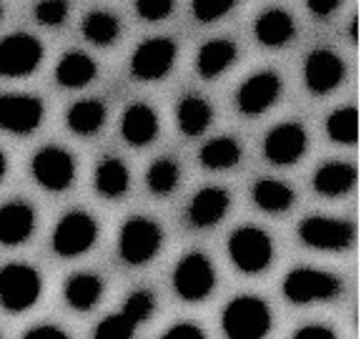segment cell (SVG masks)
Returning a JSON list of instances; mask_svg holds the SVG:
<instances>
[{
  "label": "cell",
  "instance_id": "obj_13",
  "mask_svg": "<svg viewBox=\"0 0 361 339\" xmlns=\"http://www.w3.org/2000/svg\"><path fill=\"white\" fill-rule=\"evenodd\" d=\"M43 101L28 93H0V129L8 133H33L43 124Z\"/></svg>",
  "mask_w": 361,
  "mask_h": 339
},
{
  "label": "cell",
  "instance_id": "obj_33",
  "mask_svg": "<svg viewBox=\"0 0 361 339\" xmlns=\"http://www.w3.org/2000/svg\"><path fill=\"white\" fill-rule=\"evenodd\" d=\"M35 20L45 28H56V25H63L71 13V6H68V0H40L38 6H35Z\"/></svg>",
  "mask_w": 361,
  "mask_h": 339
},
{
  "label": "cell",
  "instance_id": "obj_20",
  "mask_svg": "<svg viewBox=\"0 0 361 339\" xmlns=\"http://www.w3.org/2000/svg\"><path fill=\"white\" fill-rule=\"evenodd\" d=\"M254 33L256 40L266 48H281L296 35V23L283 8H269L256 18Z\"/></svg>",
  "mask_w": 361,
  "mask_h": 339
},
{
  "label": "cell",
  "instance_id": "obj_15",
  "mask_svg": "<svg viewBox=\"0 0 361 339\" xmlns=\"http://www.w3.org/2000/svg\"><path fill=\"white\" fill-rule=\"evenodd\" d=\"M309 146V136L301 124H279L266 133L264 138V156L269 158L274 166H291L296 164L306 153Z\"/></svg>",
  "mask_w": 361,
  "mask_h": 339
},
{
  "label": "cell",
  "instance_id": "obj_27",
  "mask_svg": "<svg viewBox=\"0 0 361 339\" xmlns=\"http://www.w3.org/2000/svg\"><path fill=\"white\" fill-rule=\"evenodd\" d=\"M243 148L233 136H216L198 151V161L211 171H226L241 161Z\"/></svg>",
  "mask_w": 361,
  "mask_h": 339
},
{
  "label": "cell",
  "instance_id": "obj_31",
  "mask_svg": "<svg viewBox=\"0 0 361 339\" xmlns=\"http://www.w3.org/2000/svg\"><path fill=\"white\" fill-rule=\"evenodd\" d=\"M326 133L334 143L354 146L359 141V111L354 106L336 108L326 119Z\"/></svg>",
  "mask_w": 361,
  "mask_h": 339
},
{
  "label": "cell",
  "instance_id": "obj_26",
  "mask_svg": "<svg viewBox=\"0 0 361 339\" xmlns=\"http://www.w3.org/2000/svg\"><path fill=\"white\" fill-rule=\"evenodd\" d=\"M254 203L266 214H281V211H288L296 201V194L288 184L279 179H259L254 184Z\"/></svg>",
  "mask_w": 361,
  "mask_h": 339
},
{
  "label": "cell",
  "instance_id": "obj_25",
  "mask_svg": "<svg viewBox=\"0 0 361 339\" xmlns=\"http://www.w3.org/2000/svg\"><path fill=\"white\" fill-rule=\"evenodd\" d=\"M96 61L80 51L66 53L56 66V81L63 88H83L96 78Z\"/></svg>",
  "mask_w": 361,
  "mask_h": 339
},
{
  "label": "cell",
  "instance_id": "obj_4",
  "mask_svg": "<svg viewBox=\"0 0 361 339\" xmlns=\"http://www.w3.org/2000/svg\"><path fill=\"white\" fill-rule=\"evenodd\" d=\"M228 256L243 274H261L274 261V242L259 226H241L228 237Z\"/></svg>",
  "mask_w": 361,
  "mask_h": 339
},
{
  "label": "cell",
  "instance_id": "obj_36",
  "mask_svg": "<svg viewBox=\"0 0 361 339\" xmlns=\"http://www.w3.org/2000/svg\"><path fill=\"white\" fill-rule=\"evenodd\" d=\"M161 339H206V332L191 322H178L171 329H166Z\"/></svg>",
  "mask_w": 361,
  "mask_h": 339
},
{
  "label": "cell",
  "instance_id": "obj_22",
  "mask_svg": "<svg viewBox=\"0 0 361 339\" xmlns=\"http://www.w3.org/2000/svg\"><path fill=\"white\" fill-rule=\"evenodd\" d=\"M236 56H238V48L233 40H228V38L209 40L196 56V71L209 81L219 78L221 73H226V71L233 66Z\"/></svg>",
  "mask_w": 361,
  "mask_h": 339
},
{
  "label": "cell",
  "instance_id": "obj_34",
  "mask_svg": "<svg viewBox=\"0 0 361 339\" xmlns=\"http://www.w3.org/2000/svg\"><path fill=\"white\" fill-rule=\"evenodd\" d=\"M238 0H191L193 16L201 23H214L219 18L228 16L236 8Z\"/></svg>",
  "mask_w": 361,
  "mask_h": 339
},
{
  "label": "cell",
  "instance_id": "obj_29",
  "mask_svg": "<svg viewBox=\"0 0 361 339\" xmlns=\"http://www.w3.org/2000/svg\"><path fill=\"white\" fill-rule=\"evenodd\" d=\"M93 184H96V191L101 194V196L118 198V196H123V194L128 191L130 171H128V166L121 161V158L108 156V158H103L101 164H98Z\"/></svg>",
  "mask_w": 361,
  "mask_h": 339
},
{
  "label": "cell",
  "instance_id": "obj_9",
  "mask_svg": "<svg viewBox=\"0 0 361 339\" xmlns=\"http://www.w3.org/2000/svg\"><path fill=\"white\" fill-rule=\"evenodd\" d=\"M98 239V224L88 211H71L58 221L53 232V251L58 256H80L85 254Z\"/></svg>",
  "mask_w": 361,
  "mask_h": 339
},
{
  "label": "cell",
  "instance_id": "obj_38",
  "mask_svg": "<svg viewBox=\"0 0 361 339\" xmlns=\"http://www.w3.org/2000/svg\"><path fill=\"white\" fill-rule=\"evenodd\" d=\"M23 339H71L61 327H53V324H38V327L28 329L23 334Z\"/></svg>",
  "mask_w": 361,
  "mask_h": 339
},
{
  "label": "cell",
  "instance_id": "obj_2",
  "mask_svg": "<svg viewBox=\"0 0 361 339\" xmlns=\"http://www.w3.org/2000/svg\"><path fill=\"white\" fill-rule=\"evenodd\" d=\"M344 292V284L336 274L311 266L291 269L283 279V297L291 304H314V302H331Z\"/></svg>",
  "mask_w": 361,
  "mask_h": 339
},
{
  "label": "cell",
  "instance_id": "obj_39",
  "mask_svg": "<svg viewBox=\"0 0 361 339\" xmlns=\"http://www.w3.org/2000/svg\"><path fill=\"white\" fill-rule=\"evenodd\" d=\"M306 6L314 16L329 18L331 13H336V8L341 6V0H306Z\"/></svg>",
  "mask_w": 361,
  "mask_h": 339
},
{
  "label": "cell",
  "instance_id": "obj_12",
  "mask_svg": "<svg viewBox=\"0 0 361 339\" xmlns=\"http://www.w3.org/2000/svg\"><path fill=\"white\" fill-rule=\"evenodd\" d=\"M33 179L48 191H66L75 179V161L71 151L61 146H45L30 161Z\"/></svg>",
  "mask_w": 361,
  "mask_h": 339
},
{
  "label": "cell",
  "instance_id": "obj_14",
  "mask_svg": "<svg viewBox=\"0 0 361 339\" xmlns=\"http://www.w3.org/2000/svg\"><path fill=\"white\" fill-rule=\"evenodd\" d=\"M283 90L281 76L274 71H259V73L248 76L236 90V106L243 116H261L279 101Z\"/></svg>",
  "mask_w": 361,
  "mask_h": 339
},
{
  "label": "cell",
  "instance_id": "obj_30",
  "mask_svg": "<svg viewBox=\"0 0 361 339\" xmlns=\"http://www.w3.org/2000/svg\"><path fill=\"white\" fill-rule=\"evenodd\" d=\"M83 35H85V40H90L93 45L108 48V45H113L116 40H118L121 23L113 13L93 11V13H88L83 20Z\"/></svg>",
  "mask_w": 361,
  "mask_h": 339
},
{
  "label": "cell",
  "instance_id": "obj_35",
  "mask_svg": "<svg viewBox=\"0 0 361 339\" xmlns=\"http://www.w3.org/2000/svg\"><path fill=\"white\" fill-rule=\"evenodd\" d=\"M135 13L148 23L166 20L173 13V0H135Z\"/></svg>",
  "mask_w": 361,
  "mask_h": 339
},
{
  "label": "cell",
  "instance_id": "obj_1",
  "mask_svg": "<svg viewBox=\"0 0 361 339\" xmlns=\"http://www.w3.org/2000/svg\"><path fill=\"white\" fill-rule=\"evenodd\" d=\"M271 309L261 297L241 294L226 304L221 314V327L226 339H264L271 332Z\"/></svg>",
  "mask_w": 361,
  "mask_h": 339
},
{
  "label": "cell",
  "instance_id": "obj_28",
  "mask_svg": "<svg viewBox=\"0 0 361 339\" xmlns=\"http://www.w3.org/2000/svg\"><path fill=\"white\" fill-rule=\"evenodd\" d=\"M108 119V111L103 106V101H96V98H85V101H78L68 108V129L78 136H93L103 129Z\"/></svg>",
  "mask_w": 361,
  "mask_h": 339
},
{
  "label": "cell",
  "instance_id": "obj_18",
  "mask_svg": "<svg viewBox=\"0 0 361 339\" xmlns=\"http://www.w3.org/2000/svg\"><path fill=\"white\" fill-rule=\"evenodd\" d=\"M35 232V211L25 201H8L0 206V244L18 246Z\"/></svg>",
  "mask_w": 361,
  "mask_h": 339
},
{
  "label": "cell",
  "instance_id": "obj_16",
  "mask_svg": "<svg viewBox=\"0 0 361 339\" xmlns=\"http://www.w3.org/2000/svg\"><path fill=\"white\" fill-rule=\"evenodd\" d=\"M346 68L344 61L336 56L329 48H316V51L309 53L304 66V81L306 88L316 96H326L331 90H336L338 85L344 83Z\"/></svg>",
  "mask_w": 361,
  "mask_h": 339
},
{
  "label": "cell",
  "instance_id": "obj_3",
  "mask_svg": "<svg viewBox=\"0 0 361 339\" xmlns=\"http://www.w3.org/2000/svg\"><path fill=\"white\" fill-rule=\"evenodd\" d=\"M164 246V229L148 216H130L126 219L118 234V254L126 264L143 266L153 259Z\"/></svg>",
  "mask_w": 361,
  "mask_h": 339
},
{
  "label": "cell",
  "instance_id": "obj_41",
  "mask_svg": "<svg viewBox=\"0 0 361 339\" xmlns=\"http://www.w3.org/2000/svg\"><path fill=\"white\" fill-rule=\"evenodd\" d=\"M0 16H3V6H0Z\"/></svg>",
  "mask_w": 361,
  "mask_h": 339
},
{
  "label": "cell",
  "instance_id": "obj_6",
  "mask_svg": "<svg viewBox=\"0 0 361 339\" xmlns=\"http://www.w3.org/2000/svg\"><path fill=\"white\" fill-rule=\"evenodd\" d=\"M156 309V297L148 289H135L128 294L123 309L116 314H108L96 327L93 339H133L135 329L141 327L146 319H151Z\"/></svg>",
  "mask_w": 361,
  "mask_h": 339
},
{
  "label": "cell",
  "instance_id": "obj_7",
  "mask_svg": "<svg viewBox=\"0 0 361 339\" xmlns=\"http://www.w3.org/2000/svg\"><path fill=\"white\" fill-rule=\"evenodd\" d=\"M216 287L214 264L201 251H191L176 264L173 289L183 302H203Z\"/></svg>",
  "mask_w": 361,
  "mask_h": 339
},
{
  "label": "cell",
  "instance_id": "obj_21",
  "mask_svg": "<svg viewBox=\"0 0 361 339\" xmlns=\"http://www.w3.org/2000/svg\"><path fill=\"white\" fill-rule=\"evenodd\" d=\"M356 184V169L346 161H329L319 166L314 174V189L326 198L344 196L354 189Z\"/></svg>",
  "mask_w": 361,
  "mask_h": 339
},
{
  "label": "cell",
  "instance_id": "obj_23",
  "mask_svg": "<svg viewBox=\"0 0 361 339\" xmlns=\"http://www.w3.org/2000/svg\"><path fill=\"white\" fill-rule=\"evenodd\" d=\"M103 279L93 271H78L71 274L66 282V302L75 311H90L103 297Z\"/></svg>",
  "mask_w": 361,
  "mask_h": 339
},
{
  "label": "cell",
  "instance_id": "obj_42",
  "mask_svg": "<svg viewBox=\"0 0 361 339\" xmlns=\"http://www.w3.org/2000/svg\"><path fill=\"white\" fill-rule=\"evenodd\" d=\"M0 339H3V337H0Z\"/></svg>",
  "mask_w": 361,
  "mask_h": 339
},
{
  "label": "cell",
  "instance_id": "obj_8",
  "mask_svg": "<svg viewBox=\"0 0 361 339\" xmlns=\"http://www.w3.org/2000/svg\"><path fill=\"white\" fill-rule=\"evenodd\" d=\"M299 237L306 246L319 251H344L354 244L356 226L336 216H309L301 221Z\"/></svg>",
  "mask_w": 361,
  "mask_h": 339
},
{
  "label": "cell",
  "instance_id": "obj_17",
  "mask_svg": "<svg viewBox=\"0 0 361 339\" xmlns=\"http://www.w3.org/2000/svg\"><path fill=\"white\" fill-rule=\"evenodd\" d=\"M231 209V194L221 186H206L201 191L193 194L188 201L186 219L193 229H209L216 226Z\"/></svg>",
  "mask_w": 361,
  "mask_h": 339
},
{
  "label": "cell",
  "instance_id": "obj_24",
  "mask_svg": "<svg viewBox=\"0 0 361 339\" xmlns=\"http://www.w3.org/2000/svg\"><path fill=\"white\" fill-rule=\"evenodd\" d=\"M214 121V108L198 93H186L176 108V124L178 131L186 136H201Z\"/></svg>",
  "mask_w": 361,
  "mask_h": 339
},
{
  "label": "cell",
  "instance_id": "obj_19",
  "mask_svg": "<svg viewBox=\"0 0 361 339\" xmlns=\"http://www.w3.org/2000/svg\"><path fill=\"white\" fill-rule=\"evenodd\" d=\"M121 133L133 148L151 146L158 136V116L148 103H130L121 119Z\"/></svg>",
  "mask_w": 361,
  "mask_h": 339
},
{
  "label": "cell",
  "instance_id": "obj_40",
  "mask_svg": "<svg viewBox=\"0 0 361 339\" xmlns=\"http://www.w3.org/2000/svg\"><path fill=\"white\" fill-rule=\"evenodd\" d=\"M8 171V161H6V153L0 151V181H3V176H6Z\"/></svg>",
  "mask_w": 361,
  "mask_h": 339
},
{
  "label": "cell",
  "instance_id": "obj_32",
  "mask_svg": "<svg viewBox=\"0 0 361 339\" xmlns=\"http://www.w3.org/2000/svg\"><path fill=\"white\" fill-rule=\"evenodd\" d=\"M146 184L156 196H169L178 189L180 169L173 158H156L146 174Z\"/></svg>",
  "mask_w": 361,
  "mask_h": 339
},
{
  "label": "cell",
  "instance_id": "obj_37",
  "mask_svg": "<svg viewBox=\"0 0 361 339\" xmlns=\"http://www.w3.org/2000/svg\"><path fill=\"white\" fill-rule=\"evenodd\" d=\"M293 339H336V332L326 324H306L293 334Z\"/></svg>",
  "mask_w": 361,
  "mask_h": 339
},
{
  "label": "cell",
  "instance_id": "obj_11",
  "mask_svg": "<svg viewBox=\"0 0 361 339\" xmlns=\"http://www.w3.org/2000/svg\"><path fill=\"white\" fill-rule=\"evenodd\" d=\"M176 53H178V48L171 38L146 40L130 56V73L135 81H143V83L166 78L176 63Z\"/></svg>",
  "mask_w": 361,
  "mask_h": 339
},
{
  "label": "cell",
  "instance_id": "obj_5",
  "mask_svg": "<svg viewBox=\"0 0 361 339\" xmlns=\"http://www.w3.org/2000/svg\"><path fill=\"white\" fill-rule=\"evenodd\" d=\"M43 292V279L38 269L23 264V261H11L0 269V304L8 311H25L38 302Z\"/></svg>",
  "mask_w": 361,
  "mask_h": 339
},
{
  "label": "cell",
  "instance_id": "obj_10",
  "mask_svg": "<svg viewBox=\"0 0 361 339\" xmlns=\"http://www.w3.org/2000/svg\"><path fill=\"white\" fill-rule=\"evenodd\" d=\"M43 61V45L30 33H13L0 40V76L23 78Z\"/></svg>",
  "mask_w": 361,
  "mask_h": 339
}]
</instances>
